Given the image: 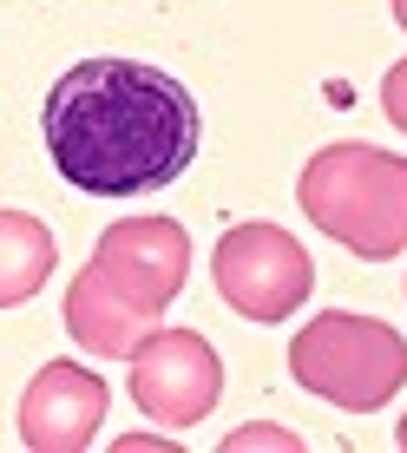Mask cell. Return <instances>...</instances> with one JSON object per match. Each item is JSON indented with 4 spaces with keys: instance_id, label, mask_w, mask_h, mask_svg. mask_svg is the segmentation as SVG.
<instances>
[{
    "instance_id": "5",
    "label": "cell",
    "mask_w": 407,
    "mask_h": 453,
    "mask_svg": "<svg viewBox=\"0 0 407 453\" xmlns=\"http://www.w3.org/2000/svg\"><path fill=\"white\" fill-rule=\"evenodd\" d=\"M224 395V362L197 329H151L132 355V401L145 420L191 427Z\"/></svg>"
},
{
    "instance_id": "9",
    "label": "cell",
    "mask_w": 407,
    "mask_h": 453,
    "mask_svg": "<svg viewBox=\"0 0 407 453\" xmlns=\"http://www.w3.org/2000/svg\"><path fill=\"white\" fill-rule=\"evenodd\" d=\"M59 250H53V230L27 211H0V309L27 303V296L46 289Z\"/></svg>"
},
{
    "instance_id": "1",
    "label": "cell",
    "mask_w": 407,
    "mask_h": 453,
    "mask_svg": "<svg viewBox=\"0 0 407 453\" xmlns=\"http://www.w3.org/2000/svg\"><path fill=\"white\" fill-rule=\"evenodd\" d=\"M53 171L92 197H138L184 178L204 145V112L145 59H80L40 105Z\"/></svg>"
},
{
    "instance_id": "8",
    "label": "cell",
    "mask_w": 407,
    "mask_h": 453,
    "mask_svg": "<svg viewBox=\"0 0 407 453\" xmlns=\"http://www.w3.org/2000/svg\"><path fill=\"white\" fill-rule=\"evenodd\" d=\"M158 316L165 309H145L138 296H125L99 263H86V270L73 276V289H66V335L80 342L86 355H99V362H132L138 342L158 329Z\"/></svg>"
},
{
    "instance_id": "12",
    "label": "cell",
    "mask_w": 407,
    "mask_h": 453,
    "mask_svg": "<svg viewBox=\"0 0 407 453\" xmlns=\"http://www.w3.org/2000/svg\"><path fill=\"white\" fill-rule=\"evenodd\" d=\"M395 20H401V27H407V0H395Z\"/></svg>"
},
{
    "instance_id": "3",
    "label": "cell",
    "mask_w": 407,
    "mask_h": 453,
    "mask_svg": "<svg viewBox=\"0 0 407 453\" xmlns=\"http://www.w3.org/2000/svg\"><path fill=\"white\" fill-rule=\"evenodd\" d=\"M289 374L309 395L335 401L342 414H374L407 381V342L374 316L328 309V316H309V329L289 342Z\"/></svg>"
},
{
    "instance_id": "4",
    "label": "cell",
    "mask_w": 407,
    "mask_h": 453,
    "mask_svg": "<svg viewBox=\"0 0 407 453\" xmlns=\"http://www.w3.org/2000/svg\"><path fill=\"white\" fill-rule=\"evenodd\" d=\"M211 276H217V296H224L243 322H283L309 303V289H316V263H309V250L296 243L283 224L224 230L217 250H211Z\"/></svg>"
},
{
    "instance_id": "6",
    "label": "cell",
    "mask_w": 407,
    "mask_h": 453,
    "mask_svg": "<svg viewBox=\"0 0 407 453\" xmlns=\"http://www.w3.org/2000/svg\"><path fill=\"white\" fill-rule=\"evenodd\" d=\"M92 263L145 309H171V296L191 283V237L178 217H119L99 230Z\"/></svg>"
},
{
    "instance_id": "11",
    "label": "cell",
    "mask_w": 407,
    "mask_h": 453,
    "mask_svg": "<svg viewBox=\"0 0 407 453\" xmlns=\"http://www.w3.org/2000/svg\"><path fill=\"white\" fill-rule=\"evenodd\" d=\"M257 441H263V447H289V441H283V434H257V427H243V434H230V447H257Z\"/></svg>"
},
{
    "instance_id": "2",
    "label": "cell",
    "mask_w": 407,
    "mask_h": 453,
    "mask_svg": "<svg viewBox=\"0 0 407 453\" xmlns=\"http://www.w3.org/2000/svg\"><path fill=\"white\" fill-rule=\"evenodd\" d=\"M296 204L362 263H388L407 250V158L381 145H322L296 178Z\"/></svg>"
},
{
    "instance_id": "10",
    "label": "cell",
    "mask_w": 407,
    "mask_h": 453,
    "mask_svg": "<svg viewBox=\"0 0 407 453\" xmlns=\"http://www.w3.org/2000/svg\"><path fill=\"white\" fill-rule=\"evenodd\" d=\"M381 112L395 132H407V59L401 66H388V80H381Z\"/></svg>"
},
{
    "instance_id": "13",
    "label": "cell",
    "mask_w": 407,
    "mask_h": 453,
    "mask_svg": "<svg viewBox=\"0 0 407 453\" xmlns=\"http://www.w3.org/2000/svg\"><path fill=\"white\" fill-rule=\"evenodd\" d=\"M395 441H401V447H407V420H401V427H395Z\"/></svg>"
},
{
    "instance_id": "7",
    "label": "cell",
    "mask_w": 407,
    "mask_h": 453,
    "mask_svg": "<svg viewBox=\"0 0 407 453\" xmlns=\"http://www.w3.org/2000/svg\"><path fill=\"white\" fill-rule=\"evenodd\" d=\"M105 374L80 362H46L20 395V441L34 453H86L105 420Z\"/></svg>"
}]
</instances>
